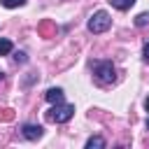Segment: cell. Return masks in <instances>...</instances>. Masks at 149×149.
Instances as JSON below:
<instances>
[{"instance_id":"obj_12","label":"cell","mask_w":149,"mask_h":149,"mask_svg":"<svg viewBox=\"0 0 149 149\" xmlns=\"http://www.w3.org/2000/svg\"><path fill=\"white\" fill-rule=\"evenodd\" d=\"M142 58L149 63V42H147V44H144V49H142Z\"/></svg>"},{"instance_id":"obj_10","label":"cell","mask_w":149,"mask_h":149,"mask_svg":"<svg viewBox=\"0 0 149 149\" xmlns=\"http://www.w3.org/2000/svg\"><path fill=\"white\" fill-rule=\"evenodd\" d=\"M0 2H2V7H7V9H14V7L26 5V0H0Z\"/></svg>"},{"instance_id":"obj_14","label":"cell","mask_w":149,"mask_h":149,"mask_svg":"<svg viewBox=\"0 0 149 149\" xmlns=\"http://www.w3.org/2000/svg\"><path fill=\"white\" fill-rule=\"evenodd\" d=\"M2 79H5V74H2V72H0V81H2Z\"/></svg>"},{"instance_id":"obj_8","label":"cell","mask_w":149,"mask_h":149,"mask_svg":"<svg viewBox=\"0 0 149 149\" xmlns=\"http://www.w3.org/2000/svg\"><path fill=\"white\" fill-rule=\"evenodd\" d=\"M12 42L9 40H5V37H0V56H7V54H12Z\"/></svg>"},{"instance_id":"obj_3","label":"cell","mask_w":149,"mask_h":149,"mask_svg":"<svg viewBox=\"0 0 149 149\" xmlns=\"http://www.w3.org/2000/svg\"><path fill=\"white\" fill-rule=\"evenodd\" d=\"M109 26H112V19H109V14H107L105 9H98V12H95V14L88 19V30H91L93 35L105 33Z\"/></svg>"},{"instance_id":"obj_9","label":"cell","mask_w":149,"mask_h":149,"mask_svg":"<svg viewBox=\"0 0 149 149\" xmlns=\"http://www.w3.org/2000/svg\"><path fill=\"white\" fill-rule=\"evenodd\" d=\"M147 23H149V12H142V14L135 16V26H137V28H142V26H147Z\"/></svg>"},{"instance_id":"obj_1","label":"cell","mask_w":149,"mask_h":149,"mask_svg":"<svg viewBox=\"0 0 149 149\" xmlns=\"http://www.w3.org/2000/svg\"><path fill=\"white\" fill-rule=\"evenodd\" d=\"M93 74H95V81L102 84V86L116 81V68H114L112 61H95L93 63Z\"/></svg>"},{"instance_id":"obj_4","label":"cell","mask_w":149,"mask_h":149,"mask_svg":"<svg viewBox=\"0 0 149 149\" xmlns=\"http://www.w3.org/2000/svg\"><path fill=\"white\" fill-rule=\"evenodd\" d=\"M21 133H23L26 140H40V137L44 135V128L37 126V123H26V126L21 128Z\"/></svg>"},{"instance_id":"obj_7","label":"cell","mask_w":149,"mask_h":149,"mask_svg":"<svg viewBox=\"0 0 149 149\" xmlns=\"http://www.w3.org/2000/svg\"><path fill=\"white\" fill-rule=\"evenodd\" d=\"M109 5L114 9H119V12H126V9H130L135 5V0H109Z\"/></svg>"},{"instance_id":"obj_2","label":"cell","mask_w":149,"mask_h":149,"mask_svg":"<svg viewBox=\"0 0 149 149\" xmlns=\"http://www.w3.org/2000/svg\"><path fill=\"white\" fill-rule=\"evenodd\" d=\"M74 114V105H63V102H56L49 112H47V119L54 121V123H65L70 121Z\"/></svg>"},{"instance_id":"obj_5","label":"cell","mask_w":149,"mask_h":149,"mask_svg":"<svg viewBox=\"0 0 149 149\" xmlns=\"http://www.w3.org/2000/svg\"><path fill=\"white\" fill-rule=\"evenodd\" d=\"M44 98H47L51 105H56V102H63V88H49V91L44 93Z\"/></svg>"},{"instance_id":"obj_11","label":"cell","mask_w":149,"mask_h":149,"mask_svg":"<svg viewBox=\"0 0 149 149\" xmlns=\"http://www.w3.org/2000/svg\"><path fill=\"white\" fill-rule=\"evenodd\" d=\"M14 61H16V63H26V61H28V56H26L23 51H14Z\"/></svg>"},{"instance_id":"obj_13","label":"cell","mask_w":149,"mask_h":149,"mask_svg":"<svg viewBox=\"0 0 149 149\" xmlns=\"http://www.w3.org/2000/svg\"><path fill=\"white\" fill-rule=\"evenodd\" d=\"M144 109L149 112V95H147V100H144Z\"/></svg>"},{"instance_id":"obj_15","label":"cell","mask_w":149,"mask_h":149,"mask_svg":"<svg viewBox=\"0 0 149 149\" xmlns=\"http://www.w3.org/2000/svg\"><path fill=\"white\" fill-rule=\"evenodd\" d=\"M147 130H149V119H147Z\"/></svg>"},{"instance_id":"obj_6","label":"cell","mask_w":149,"mask_h":149,"mask_svg":"<svg viewBox=\"0 0 149 149\" xmlns=\"http://www.w3.org/2000/svg\"><path fill=\"white\" fill-rule=\"evenodd\" d=\"M105 144H107V142H105L100 135H91V137L86 140V149H93V147H95V149H102Z\"/></svg>"}]
</instances>
